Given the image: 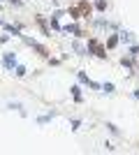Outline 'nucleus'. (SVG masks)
Returning a JSON list of instances; mask_svg holds the SVG:
<instances>
[{
  "label": "nucleus",
  "mask_w": 139,
  "mask_h": 155,
  "mask_svg": "<svg viewBox=\"0 0 139 155\" xmlns=\"http://www.w3.org/2000/svg\"><path fill=\"white\" fill-rule=\"evenodd\" d=\"M88 46H91L93 51H95V56H100V58H104V56H107L104 49H102V44H100V42H95V39H91V42H88Z\"/></svg>",
  "instance_id": "obj_1"
},
{
  "label": "nucleus",
  "mask_w": 139,
  "mask_h": 155,
  "mask_svg": "<svg viewBox=\"0 0 139 155\" xmlns=\"http://www.w3.org/2000/svg\"><path fill=\"white\" fill-rule=\"evenodd\" d=\"M2 65H5L7 70H12L14 65H16V56H14V53H7V56H5V60H2Z\"/></svg>",
  "instance_id": "obj_2"
},
{
  "label": "nucleus",
  "mask_w": 139,
  "mask_h": 155,
  "mask_svg": "<svg viewBox=\"0 0 139 155\" xmlns=\"http://www.w3.org/2000/svg\"><path fill=\"white\" fill-rule=\"evenodd\" d=\"M16 77H26V67H21V65H19V67H16Z\"/></svg>",
  "instance_id": "obj_3"
}]
</instances>
